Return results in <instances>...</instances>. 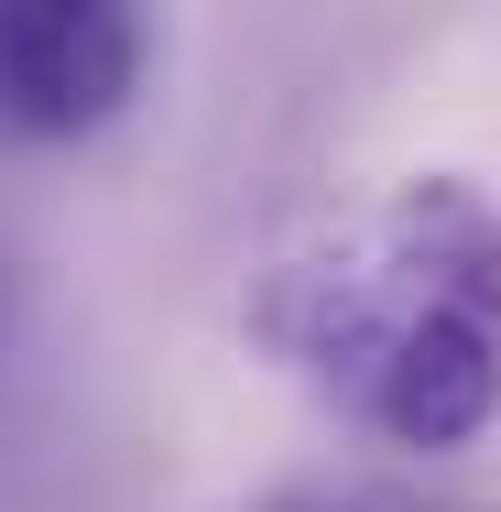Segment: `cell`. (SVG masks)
<instances>
[{"mask_svg":"<svg viewBox=\"0 0 501 512\" xmlns=\"http://www.w3.org/2000/svg\"><path fill=\"white\" fill-rule=\"evenodd\" d=\"M240 327L338 425L447 458L501 414V207L458 175H403L295 229Z\"/></svg>","mask_w":501,"mask_h":512,"instance_id":"obj_1","label":"cell"},{"mask_svg":"<svg viewBox=\"0 0 501 512\" xmlns=\"http://www.w3.org/2000/svg\"><path fill=\"white\" fill-rule=\"evenodd\" d=\"M153 22L142 0H0V131L88 142L142 99Z\"/></svg>","mask_w":501,"mask_h":512,"instance_id":"obj_2","label":"cell"},{"mask_svg":"<svg viewBox=\"0 0 501 512\" xmlns=\"http://www.w3.org/2000/svg\"><path fill=\"white\" fill-rule=\"evenodd\" d=\"M262 512H491V502H458V491H425V480H295Z\"/></svg>","mask_w":501,"mask_h":512,"instance_id":"obj_3","label":"cell"}]
</instances>
